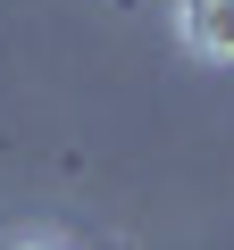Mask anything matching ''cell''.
Segmentation results:
<instances>
[{
	"mask_svg": "<svg viewBox=\"0 0 234 250\" xmlns=\"http://www.w3.org/2000/svg\"><path fill=\"white\" fill-rule=\"evenodd\" d=\"M176 42L209 67H234V0H176Z\"/></svg>",
	"mask_w": 234,
	"mask_h": 250,
	"instance_id": "1",
	"label": "cell"
},
{
	"mask_svg": "<svg viewBox=\"0 0 234 250\" xmlns=\"http://www.w3.org/2000/svg\"><path fill=\"white\" fill-rule=\"evenodd\" d=\"M9 250H59V242H9Z\"/></svg>",
	"mask_w": 234,
	"mask_h": 250,
	"instance_id": "2",
	"label": "cell"
}]
</instances>
